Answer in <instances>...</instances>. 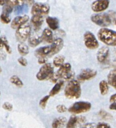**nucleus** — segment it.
Instances as JSON below:
<instances>
[{"instance_id": "a211bd4d", "label": "nucleus", "mask_w": 116, "mask_h": 128, "mask_svg": "<svg viewBox=\"0 0 116 128\" xmlns=\"http://www.w3.org/2000/svg\"><path fill=\"white\" fill-rule=\"evenodd\" d=\"M50 52V46H43L40 48L37 49L35 51V55L37 56L38 58H46L48 56Z\"/></svg>"}, {"instance_id": "de8ad7c7", "label": "nucleus", "mask_w": 116, "mask_h": 128, "mask_svg": "<svg viewBox=\"0 0 116 128\" xmlns=\"http://www.w3.org/2000/svg\"></svg>"}, {"instance_id": "e433bc0d", "label": "nucleus", "mask_w": 116, "mask_h": 128, "mask_svg": "<svg viewBox=\"0 0 116 128\" xmlns=\"http://www.w3.org/2000/svg\"><path fill=\"white\" fill-rule=\"evenodd\" d=\"M96 128H111L108 124L105 122H100L98 124H97Z\"/></svg>"}, {"instance_id": "4c0bfd02", "label": "nucleus", "mask_w": 116, "mask_h": 128, "mask_svg": "<svg viewBox=\"0 0 116 128\" xmlns=\"http://www.w3.org/2000/svg\"><path fill=\"white\" fill-rule=\"evenodd\" d=\"M96 126L95 123H87L83 125L81 128H96Z\"/></svg>"}, {"instance_id": "a18cd8bd", "label": "nucleus", "mask_w": 116, "mask_h": 128, "mask_svg": "<svg viewBox=\"0 0 116 128\" xmlns=\"http://www.w3.org/2000/svg\"><path fill=\"white\" fill-rule=\"evenodd\" d=\"M113 62L116 65V51H115V53H114V60H113Z\"/></svg>"}, {"instance_id": "0eeeda50", "label": "nucleus", "mask_w": 116, "mask_h": 128, "mask_svg": "<svg viewBox=\"0 0 116 128\" xmlns=\"http://www.w3.org/2000/svg\"><path fill=\"white\" fill-rule=\"evenodd\" d=\"M56 72L59 78L65 80H72L74 76V72L72 70V66L68 62L63 63Z\"/></svg>"}, {"instance_id": "6e6552de", "label": "nucleus", "mask_w": 116, "mask_h": 128, "mask_svg": "<svg viewBox=\"0 0 116 128\" xmlns=\"http://www.w3.org/2000/svg\"><path fill=\"white\" fill-rule=\"evenodd\" d=\"M84 42L85 46L91 50H96L99 46V42L93 32L86 31L84 34Z\"/></svg>"}, {"instance_id": "39448f33", "label": "nucleus", "mask_w": 116, "mask_h": 128, "mask_svg": "<svg viewBox=\"0 0 116 128\" xmlns=\"http://www.w3.org/2000/svg\"><path fill=\"white\" fill-rule=\"evenodd\" d=\"M91 108V104L86 101H78L68 109V111L73 114H79L89 111Z\"/></svg>"}, {"instance_id": "1a4fd4ad", "label": "nucleus", "mask_w": 116, "mask_h": 128, "mask_svg": "<svg viewBox=\"0 0 116 128\" xmlns=\"http://www.w3.org/2000/svg\"><path fill=\"white\" fill-rule=\"evenodd\" d=\"M50 6L47 4L36 2L32 5L31 14L32 15H41L44 16L49 12Z\"/></svg>"}, {"instance_id": "f03ea898", "label": "nucleus", "mask_w": 116, "mask_h": 128, "mask_svg": "<svg viewBox=\"0 0 116 128\" xmlns=\"http://www.w3.org/2000/svg\"><path fill=\"white\" fill-rule=\"evenodd\" d=\"M98 39L101 42L109 46H116V31L103 28L98 32Z\"/></svg>"}, {"instance_id": "7ed1b4c3", "label": "nucleus", "mask_w": 116, "mask_h": 128, "mask_svg": "<svg viewBox=\"0 0 116 128\" xmlns=\"http://www.w3.org/2000/svg\"><path fill=\"white\" fill-rule=\"evenodd\" d=\"M91 20L96 25L103 28H106L112 23L111 16L110 13H99L92 15Z\"/></svg>"}, {"instance_id": "c756f323", "label": "nucleus", "mask_w": 116, "mask_h": 128, "mask_svg": "<svg viewBox=\"0 0 116 128\" xmlns=\"http://www.w3.org/2000/svg\"><path fill=\"white\" fill-rule=\"evenodd\" d=\"M49 98H50V96L49 95H47V96H44L43 98L41 99L40 101H39V106L41 108L43 109V110H44V109L45 108Z\"/></svg>"}, {"instance_id": "dca6fc26", "label": "nucleus", "mask_w": 116, "mask_h": 128, "mask_svg": "<svg viewBox=\"0 0 116 128\" xmlns=\"http://www.w3.org/2000/svg\"><path fill=\"white\" fill-rule=\"evenodd\" d=\"M109 48L107 46H103L98 50L97 52V60L100 63H104L108 60L109 56Z\"/></svg>"}, {"instance_id": "ea45409f", "label": "nucleus", "mask_w": 116, "mask_h": 128, "mask_svg": "<svg viewBox=\"0 0 116 128\" xmlns=\"http://www.w3.org/2000/svg\"><path fill=\"white\" fill-rule=\"evenodd\" d=\"M109 101H110V102H111V103L116 102V94H113L111 96Z\"/></svg>"}, {"instance_id": "393cba45", "label": "nucleus", "mask_w": 116, "mask_h": 128, "mask_svg": "<svg viewBox=\"0 0 116 128\" xmlns=\"http://www.w3.org/2000/svg\"><path fill=\"white\" fill-rule=\"evenodd\" d=\"M99 90L102 95L107 94L109 91V84L106 80H103L99 82Z\"/></svg>"}, {"instance_id": "f3484780", "label": "nucleus", "mask_w": 116, "mask_h": 128, "mask_svg": "<svg viewBox=\"0 0 116 128\" xmlns=\"http://www.w3.org/2000/svg\"><path fill=\"white\" fill-rule=\"evenodd\" d=\"M31 21L34 30H40L43 22V16L41 15H33Z\"/></svg>"}, {"instance_id": "7c9ffc66", "label": "nucleus", "mask_w": 116, "mask_h": 128, "mask_svg": "<svg viewBox=\"0 0 116 128\" xmlns=\"http://www.w3.org/2000/svg\"><path fill=\"white\" fill-rule=\"evenodd\" d=\"M0 21L3 24H9L11 21V20L9 15L2 13L0 16Z\"/></svg>"}, {"instance_id": "20e7f679", "label": "nucleus", "mask_w": 116, "mask_h": 128, "mask_svg": "<svg viewBox=\"0 0 116 128\" xmlns=\"http://www.w3.org/2000/svg\"><path fill=\"white\" fill-rule=\"evenodd\" d=\"M54 72L53 65L50 63H45L42 66L36 74V78L39 81H45L50 80Z\"/></svg>"}, {"instance_id": "72a5a7b5", "label": "nucleus", "mask_w": 116, "mask_h": 128, "mask_svg": "<svg viewBox=\"0 0 116 128\" xmlns=\"http://www.w3.org/2000/svg\"><path fill=\"white\" fill-rule=\"evenodd\" d=\"M2 108L4 110H6V111H11L12 110V109H13V106L10 102H5L2 104Z\"/></svg>"}, {"instance_id": "ddd939ff", "label": "nucleus", "mask_w": 116, "mask_h": 128, "mask_svg": "<svg viewBox=\"0 0 116 128\" xmlns=\"http://www.w3.org/2000/svg\"><path fill=\"white\" fill-rule=\"evenodd\" d=\"M63 45H64V42L62 38H57L55 40L50 46V52L48 56L51 57L58 53L62 50Z\"/></svg>"}, {"instance_id": "f257e3e1", "label": "nucleus", "mask_w": 116, "mask_h": 128, "mask_svg": "<svg viewBox=\"0 0 116 128\" xmlns=\"http://www.w3.org/2000/svg\"><path fill=\"white\" fill-rule=\"evenodd\" d=\"M65 96L69 100H76L80 98L81 88L77 80H71L66 86L64 91Z\"/></svg>"}, {"instance_id": "a19ab883", "label": "nucleus", "mask_w": 116, "mask_h": 128, "mask_svg": "<svg viewBox=\"0 0 116 128\" xmlns=\"http://www.w3.org/2000/svg\"><path fill=\"white\" fill-rule=\"evenodd\" d=\"M24 2L28 5H30V6L31 5H33L35 3L34 0H24Z\"/></svg>"}, {"instance_id": "a878e982", "label": "nucleus", "mask_w": 116, "mask_h": 128, "mask_svg": "<svg viewBox=\"0 0 116 128\" xmlns=\"http://www.w3.org/2000/svg\"><path fill=\"white\" fill-rule=\"evenodd\" d=\"M10 82H11L12 84H13L14 86H16V87L17 88H22L23 86V82L21 81V79L18 77L16 75H13V76H11L10 78V80H9Z\"/></svg>"}, {"instance_id": "423d86ee", "label": "nucleus", "mask_w": 116, "mask_h": 128, "mask_svg": "<svg viewBox=\"0 0 116 128\" xmlns=\"http://www.w3.org/2000/svg\"><path fill=\"white\" fill-rule=\"evenodd\" d=\"M32 31L31 26L29 24H25L16 30V38L17 41L22 43L28 39L30 34Z\"/></svg>"}, {"instance_id": "37998d69", "label": "nucleus", "mask_w": 116, "mask_h": 128, "mask_svg": "<svg viewBox=\"0 0 116 128\" xmlns=\"http://www.w3.org/2000/svg\"><path fill=\"white\" fill-rule=\"evenodd\" d=\"M3 47H4L3 42H2V40H1V38H0V51L2 50V48H3Z\"/></svg>"}, {"instance_id": "bb28decb", "label": "nucleus", "mask_w": 116, "mask_h": 128, "mask_svg": "<svg viewBox=\"0 0 116 128\" xmlns=\"http://www.w3.org/2000/svg\"><path fill=\"white\" fill-rule=\"evenodd\" d=\"M65 60V58L64 56H62V55H59V56H56V57L53 59V66L57 68H60L63 63H64Z\"/></svg>"}, {"instance_id": "c85d7f7f", "label": "nucleus", "mask_w": 116, "mask_h": 128, "mask_svg": "<svg viewBox=\"0 0 116 128\" xmlns=\"http://www.w3.org/2000/svg\"><path fill=\"white\" fill-rule=\"evenodd\" d=\"M1 40H2V42H3V46L4 47V48L6 49V51H7V53L11 54V52H12V50H11V47H10L8 41H7V38H6L5 36H2L1 38Z\"/></svg>"}, {"instance_id": "cd10ccee", "label": "nucleus", "mask_w": 116, "mask_h": 128, "mask_svg": "<svg viewBox=\"0 0 116 128\" xmlns=\"http://www.w3.org/2000/svg\"><path fill=\"white\" fill-rule=\"evenodd\" d=\"M24 2V0H6V3L11 5V6H21Z\"/></svg>"}, {"instance_id": "9b49d317", "label": "nucleus", "mask_w": 116, "mask_h": 128, "mask_svg": "<svg viewBox=\"0 0 116 128\" xmlns=\"http://www.w3.org/2000/svg\"><path fill=\"white\" fill-rule=\"evenodd\" d=\"M43 41L42 38V33L39 32V30H34L31 31L28 38V43L31 47H36L38 46Z\"/></svg>"}, {"instance_id": "09e8293b", "label": "nucleus", "mask_w": 116, "mask_h": 128, "mask_svg": "<svg viewBox=\"0 0 116 128\" xmlns=\"http://www.w3.org/2000/svg\"><path fill=\"white\" fill-rule=\"evenodd\" d=\"M0 96H1V92H0Z\"/></svg>"}, {"instance_id": "4be33fe9", "label": "nucleus", "mask_w": 116, "mask_h": 128, "mask_svg": "<svg viewBox=\"0 0 116 128\" xmlns=\"http://www.w3.org/2000/svg\"><path fill=\"white\" fill-rule=\"evenodd\" d=\"M107 82L116 90V69H114L109 72Z\"/></svg>"}, {"instance_id": "9d476101", "label": "nucleus", "mask_w": 116, "mask_h": 128, "mask_svg": "<svg viewBox=\"0 0 116 128\" xmlns=\"http://www.w3.org/2000/svg\"><path fill=\"white\" fill-rule=\"evenodd\" d=\"M97 71L92 69H83L77 76V81H85L90 80L96 76Z\"/></svg>"}, {"instance_id": "58836bf2", "label": "nucleus", "mask_w": 116, "mask_h": 128, "mask_svg": "<svg viewBox=\"0 0 116 128\" xmlns=\"http://www.w3.org/2000/svg\"><path fill=\"white\" fill-rule=\"evenodd\" d=\"M47 58H38V62L40 64H44L47 63Z\"/></svg>"}, {"instance_id": "5701e85b", "label": "nucleus", "mask_w": 116, "mask_h": 128, "mask_svg": "<svg viewBox=\"0 0 116 128\" xmlns=\"http://www.w3.org/2000/svg\"><path fill=\"white\" fill-rule=\"evenodd\" d=\"M63 81H59L58 82H56V84H55V86H53V88L50 90L49 92V96L50 97L51 96H54L56 94L58 93V92L60 91L61 89H62V86H63Z\"/></svg>"}, {"instance_id": "f704fd0d", "label": "nucleus", "mask_w": 116, "mask_h": 128, "mask_svg": "<svg viewBox=\"0 0 116 128\" xmlns=\"http://www.w3.org/2000/svg\"><path fill=\"white\" fill-rule=\"evenodd\" d=\"M57 111L60 113H63V112H66L67 111V108L65 105L63 104H59L56 107Z\"/></svg>"}, {"instance_id": "aec40b11", "label": "nucleus", "mask_w": 116, "mask_h": 128, "mask_svg": "<svg viewBox=\"0 0 116 128\" xmlns=\"http://www.w3.org/2000/svg\"><path fill=\"white\" fill-rule=\"evenodd\" d=\"M46 22L48 27L52 30H57L59 27V21L57 18L47 17L46 18Z\"/></svg>"}, {"instance_id": "6ab92c4d", "label": "nucleus", "mask_w": 116, "mask_h": 128, "mask_svg": "<svg viewBox=\"0 0 116 128\" xmlns=\"http://www.w3.org/2000/svg\"><path fill=\"white\" fill-rule=\"evenodd\" d=\"M42 40L48 43H52L53 41V32L50 29L45 28L42 32Z\"/></svg>"}, {"instance_id": "c9c22d12", "label": "nucleus", "mask_w": 116, "mask_h": 128, "mask_svg": "<svg viewBox=\"0 0 116 128\" xmlns=\"http://www.w3.org/2000/svg\"><path fill=\"white\" fill-rule=\"evenodd\" d=\"M18 62L22 66H26L27 65V60L22 56L18 59Z\"/></svg>"}, {"instance_id": "2f4dec72", "label": "nucleus", "mask_w": 116, "mask_h": 128, "mask_svg": "<svg viewBox=\"0 0 116 128\" xmlns=\"http://www.w3.org/2000/svg\"><path fill=\"white\" fill-rule=\"evenodd\" d=\"M12 9H13V7H12V6H11V5L8 4L7 3H6L3 6V9H2V13L6 14L9 15L10 13H11V12H12Z\"/></svg>"}, {"instance_id": "4468645a", "label": "nucleus", "mask_w": 116, "mask_h": 128, "mask_svg": "<svg viewBox=\"0 0 116 128\" xmlns=\"http://www.w3.org/2000/svg\"><path fill=\"white\" fill-rule=\"evenodd\" d=\"M29 20V17L28 16H27V15L16 16L11 21V28L12 29H14V30H17L20 26L27 23L28 22Z\"/></svg>"}, {"instance_id": "c03bdc74", "label": "nucleus", "mask_w": 116, "mask_h": 128, "mask_svg": "<svg viewBox=\"0 0 116 128\" xmlns=\"http://www.w3.org/2000/svg\"><path fill=\"white\" fill-rule=\"evenodd\" d=\"M6 0H0V6H4L6 4Z\"/></svg>"}, {"instance_id": "f8f14e48", "label": "nucleus", "mask_w": 116, "mask_h": 128, "mask_svg": "<svg viewBox=\"0 0 116 128\" xmlns=\"http://www.w3.org/2000/svg\"><path fill=\"white\" fill-rule=\"evenodd\" d=\"M109 0H96L92 3L91 9L94 12H102L108 9L109 6Z\"/></svg>"}, {"instance_id": "2eb2a0df", "label": "nucleus", "mask_w": 116, "mask_h": 128, "mask_svg": "<svg viewBox=\"0 0 116 128\" xmlns=\"http://www.w3.org/2000/svg\"><path fill=\"white\" fill-rule=\"evenodd\" d=\"M86 121V118L84 116H73L70 118L67 123V128H77L78 125L83 124Z\"/></svg>"}, {"instance_id": "473e14b6", "label": "nucleus", "mask_w": 116, "mask_h": 128, "mask_svg": "<svg viewBox=\"0 0 116 128\" xmlns=\"http://www.w3.org/2000/svg\"><path fill=\"white\" fill-rule=\"evenodd\" d=\"M99 114L102 118L104 119V120H111V119L113 118V117H112V116L110 114L107 112L106 111H104V110H101V111H99Z\"/></svg>"}, {"instance_id": "b1692460", "label": "nucleus", "mask_w": 116, "mask_h": 128, "mask_svg": "<svg viewBox=\"0 0 116 128\" xmlns=\"http://www.w3.org/2000/svg\"><path fill=\"white\" fill-rule=\"evenodd\" d=\"M17 50H18L19 53L22 57L27 55L29 52V49L28 46L24 43H21V42L19 44L18 46H17Z\"/></svg>"}, {"instance_id": "412c9836", "label": "nucleus", "mask_w": 116, "mask_h": 128, "mask_svg": "<svg viewBox=\"0 0 116 128\" xmlns=\"http://www.w3.org/2000/svg\"><path fill=\"white\" fill-rule=\"evenodd\" d=\"M67 124V119L65 117H59L55 118L52 124V128H62Z\"/></svg>"}, {"instance_id": "79ce46f5", "label": "nucleus", "mask_w": 116, "mask_h": 128, "mask_svg": "<svg viewBox=\"0 0 116 128\" xmlns=\"http://www.w3.org/2000/svg\"><path fill=\"white\" fill-rule=\"evenodd\" d=\"M109 109L111 110H114V111H116V102L112 103L109 106Z\"/></svg>"}, {"instance_id": "49530a36", "label": "nucleus", "mask_w": 116, "mask_h": 128, "mask_svg": "<svg viewBox=\"0 0 116 128\" xmlns=\"http://www.w3.org/2000/svg\"><path fill=\"white\" fill-rule=\"evenodd\" d=\"M1 72H2V69H1V68L0 67V73H1Z\"/></svg>"}]
</instances>
